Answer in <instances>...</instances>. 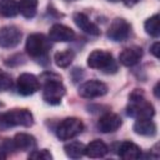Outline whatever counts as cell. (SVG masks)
<instances>
[{
	"mask_svg": "<svg viewBox=\"0 0 160 160\" xmlns=\"http://www.w3.org/2000/svg\"><path fill=\"white\" fill-rule=\"evenodd\" d=\"M134 131L142 136H154L156 134V125L150 119H141L134 124Z\"/></svg>",
	"mask_w": 160,
	"mask_h": 160,
	"instance_id": "cell-18",
	"label": "cell"
},
{
	"mask_svg": "<svg viewBox=\"0 0 160 160\" xmlns=\"http://www.w3.org/2000/svg\"><path fill=\"white\" fill-rule=\"evenodd\" d=\"M72 19H74V22L76 24V26L80 28L84 32H86V34H89V35H95V36L100 34L99 28H98L92 21H90V19H89L85 14H82V12H76V14H74Z\"/></svg>",
	"mask_w": 160,
	"mask_h": 160,
	"instance_id": "cell-14",
	"label": "cell"
},
{
	"mask_svg": "<svg viewBox=\"0 0 160 160\" xmlns=\"http://www.w3.org/2000/svg\"><path fill=\"white\" fill-rule=\"evenodd\" d=\"M29 159H36V160H51L52 155L48 150H35L29 155Z\"/></svg>",
	"mask_w": 160,
	"mask_h": 160,
	"instance_id": "cell-24",
	"label": "cell"
},
{
	"mask_svg": "<svg viewBox=\"0 0 160 160\" xmlns=\"http://www.w3.org/2000/svg\"><path fill=\"white\" fill-rule=\"evenodd\" d=\"M45 84L42 88V99L50 105L60 104L62 96L65 95V86L61 82V79L56 75L51 79H44Z\"/></svg>",
	"mask_w": 160,
	"mask_h": 160,
	"instance_id": "cell-4",
	"label": "cell"
},
{
	"mask_svg": "<svg viewBox=\"0 0 160 160\" xmlns=\"http://www.w3.org/2000/svg\"><path fill=\"white\" fill-rule=\"evenodd\" d=\"M119 155L125 160H134L141 156V150L136 144L131 141H124L119 148Z\"/></svg>",
	"mask_w": 160,
	"mask_h": 160,
	"instance_id": "cell-17",
	"label": "cell"
},
{
	"mask_svg": "<svg viewBox=\"0 0 160 160\" xmlns=\"http://www.w3.org/2000/svg\"><path fill=\"white\" fill-rule=\"evenodd\" d=\"M108 92V85L99 80H89L80 85L79 95L85 99H94L102 96Z\"/></svg>",
	"mask_w": 160,
	"mask_h": 160,
	"instance_id": "cell-7",
	"label": "cell"
},
{
	"mask_svg": "<svg viewBox=\"0 0 160 160\" xmlns=\"http://www.w3.org/2000/svg\"><path fill=\"white\" fill-rule=\"evenodd\" d=\"M140 0H122V2L126 5V6H134L135 4H138Z\"/></svg>",
	"mask_w": 160,
	"mask_h": 160,
	"instance_id": "cell-27",
	"label": "cell"
},
{
	"mask_svg": "<svg viewBox=\"0 0 160 160\" xmlns=\"http://www.w3.org/2000/svg\"><path fill=\"white\" fill-rule=\"evenodd\" d=\"M129 105L126 108V112L129 116L141 120V119H151L155 114L154 106L142 96L141 92L134 91L129 96Z\"/></svg>",
	"mask_w": 160,
	"mask_h": 160,
	"instance_id": "cell-1",
	"label": "cell"
},
{
	"mask_svg": "<svg viewBox=\"0 0 160 160\" xmlns=\"http://www.w3.org/2000/svg\"><path fill=\"white\" fill-rule=\"evenodd\" d=\"M109 1H112V2H115V1H118V0H109Z\"/></svg>",
	"mask_w": 160,
	"mask_h": 160,
	"instance_id": "cell-29",
	"label": "cell"
},
{
	"mask_svg": "<svg viewBox=\"0 0 160 160\" xmlns=\"http://www.w3.org/2000/svg\"><path fill=\"white\" fill-rule=\"evenodd\" d=\"M5 158H6V155L0 150V160H1V159H5Z\"/></svg>",
	"mask_w": 160,
	"mask_h": 160,
	"instance_id": "cell-28",
	"label": "cell"
},
{
	"mask_svg": "<svg viewBox=\"0 0 160 160\" xmlns=\"http://www.w3.org/2000/svg\"><path fill=\"white\" fill-rule=\"evenodd\" d=\"M15 149L16 150H21V151H26V150H32L36 145L35 142V138L32 135L25 134V132H19L14 136L12 139Z\"/></svg>",
	"mask_w": 160,
	"mask_h": 160,
	"instance_id": "cell-16",
	"label": "cell"
},
{
	"mask_svg": "<svg viewBox=\"0 0 160 160\" xmlns=\"http://www.w3.org/2000/svg\"><path fill=\"white\" fill-rule=\"evenodd\" d=\"M145 30L150 36H154V38L159 36L160 30H159V15L158 14L152 15L145 21Z\"/></svg>",
	"mask_w": 160,
	"mask_h": 160,
	"instance_id": "cell-23",
	"label": "cell"
},
{
	"mask_svg": "<svg viewBox=\"0 0 160 160\" xmlns=\"http://www.w3.org/2000/svg\"><path fill=\"white\" fill-rule=\"evenodd\" d=\"M38 0H20L18 2V8H19V12L26 18V19H31L35 16L36 14V9H38Z\"/></svg>",
	"mask_w": 160,
	"mask_h": 160,
	"instance_id": "cell-19",
	"label": "cell"
},
{
	"mask_svg": "<svg viewBox=\"0 0 160 160\" xmlns=\"http://www.w3.org/2000/svg\"><path fill=\"white\" fill-rule=\"evenodd\" d=\"M88 65L91 69H98L106 74H112L118 70V65L115 64L112 55L105 50H94L88 56Z\"/></svg>",
	"mask_w": 160,
	"mask_h": 160,
	"instance_id": "cell-3",
	"label": "cell"
},
{
	"mask_svg": "<svg viewBox=\"0 0 160 160\" xmlns=\"http://www.w3.org/2000/svg\"><path fill=\"white\" fill-rule=\"evenodd\" d=\"M12 85V81H11V76L4 71H0V91H4V90H8L10 89Z\"/></svg>",
	"mask_w": 160,
	"mask_h": 160,
	"instance_id": "cell-25",
	"label": "cell"
},
{
	"mask_svg": "<svg viewBox=\"0 0 160 160\" xmlns=\"http://www.w3.org/2000/svg\"><path fill=\"white\" fill-rule=\"evenodd\" d=\"M21 40V31L14 25L2 26L0 29V46L11 49L15 48Z\"/></svg>",
	"mask_w": 160,
	"mask_h": 160,
	"instance_id": "cell-9",
	"label": "cell"
},
{
	"mask_svg": "<svg viewBox=\"0 0 160 160\" xmlns=\"http://www.w3.org/2000/svg\"><path fill=\"white\" fill-rule=\"evenodd\" d=\"M130 30H131L130 24L125 19L118 18L111 22L108 30V36L114 41H124L130 35Z\"/></svg>",
	"mask_w": 160,
	"mask_h": 160,
	"instance_id": "cell-10",
	"label": "cell"
},
{
	"mask_svg": "<svg viewBox=\"0 0 160 160\" xmlns=\"http://www.w3.org/2000/svg\"><path fill=\"white\" fill-rule=\"evenodd\" d=\"M50 41L42 34H31L26 40V52L32 58H42L50 50Z\"/></svg>",
	"mask_w": 160,
	"mask_h": 160,
	"instance_id": "cell-5",
	"label": "cell"
},
{
	"mask_svg": "<svg viewBox=\"0 0 160 160\" xmlns=\"http://www.w3.org/2000/svg\"><path fill=\"white\" fill-rule=\"evenodd\" d=\"M16 88H18L19 94H21L24 96H29L40 89V82L35 75L24 72V74L19 75V78L16 80Z\"/></svg>",
	"mask_w": 160,
	"mask_h": 160,
	"instance_id": "cell-8",
	"label": "cell"
},
{
	"mask_svg": "<svg viewBox=\"0 0 160 160\" xmlns=\"http://www.w3.org/2000/svg\"><path fill=\"white\" fill-rule=\"evenodd\" d=\"M19 12L18 2L15 0H0V14L5 18H14Z\"/></svg>",
	"mask_w": 160,
	"mask_h": 160,
	"instance_id": "cell-21",
	"label": "cell"
},
{
	"mask_svg": "<svg viewBox=\"0 0 160 160\" xmlns=\"http://www.w3.org/2000/svg\"><path fill=\"white\" fill-rule=\"evenodd\" d=\"M141 56H142L141 48H139V46H131V48L124 49L120 52L119 60L125 66H134L135 64H138L140 61Z\"/></svg>",
	"mask_w": 160,
	"mask_h": 160,
	"instance_id": "cell-13",
	"label": "cell"
},
{
	"mask_svg": "<svg viewBox=\"0 0 160 160\" xmlns=\"http://www.w3.org/2000/svg\"><path fill=\"white\" fill-rule=\"evenodd\" d=\"M159 48H160V44H159V41H156V42H154L152 44V46H151V52H152V55L155 56V58H159Z\"/></svg>",
	"mask_w": 160,
	"mask_h": 160,
	"instance_id": "cell-26",
	"label": "cell"
},
{
	"mask_svg": "<svg viewBox=\"0 0 160 160\" xmlns=\"http://www.w3.org/2000/svg\"><path fill=\"white\" fill-rule=\"evenodd\" d=\"M84 129V124L80 119L78 118H66L64 119L58 129H56V135L60 140H70L79 135Z\"/></svg>",
	"mask_w": 160,
	"mask_h": 160,
	"instance_id": "cell-6",
	"label": "cell"
},
{
	"mask_svg": "<svg viewBox=\"0 0 160 160\" xmlns=\"http://www.w3.org/2000/svg\"><path fill=\"white\" fill-rule=\"evenodd\" d=\"M74 58H75V54L72 50H64L55 54L54 61L59 68H66L72 62Z\"/></svg>",
	"mask_w": 160,
	"mask_h": 160,
	"instance_id": "cell-22",
	"label": "cell"
},
{
	"mask_svg": "<svg viewBox=\"0 0 160 160\" xmlns=\"http://www.w3.org/2000/svg\"><path fill=\"white\" fill-rule=\"evenodd\" d=\"M109 149L106 146V144L101 140H94L91 141L90 144H88L85 146V150H84V154L89 158H92V159H96V158H102L108 154Z\"/></svg>",
	"mask_w": 160,
	"mask_h": 160,
	"instance_id": "cell-15",
	"label": "cell"
},
{
	"mask_svg": "<svg viewBox=\"0 0 160 160\" xmlns=\"http://www.w3.org/2000/svg\"><path fill=\"white\" fill-rule=\"evenodd\" d=\"M75 38V32L69 26L62 24H54L49 30V39L58 42H68L72 41Z\"/></svg>",
	"mask_w": 160,
	"mask_h": 160,
	"instance_id": "cell-11",
	"label": "cell"
},
{
	"mask_svg": "<svg viewBox=\"0 0 160 160\" xmlns=\"http://www.w3.org/2000/svg\"><path fill=\"white\" fill-rule=\"evenodd\" d=\"M121 126V118L118 114L108 112L98 121V129L101 132H114Z\"/></svg>",
	"mask_w": 160,
	"mask_h": 160,
	"instance_id": "cell-12",
	"label": "cell"
},
{
	"mask_svg": "<svg viewBox=\"0 0 160 160\" xmlns=\"http://www.w3.org/2000/svg\"><path fill=\"white\" fill-rule=\"evenodd\" d=\"M34 124L32 114L28 109H12L0 115V126H31Z\"/></svg>",
	"mask_w": 160,
	"mask_h": 160,
	"instance_id": "cell-2",
	"label": "cell"
},
{
	"mask_svg": "<svg viewBox=\"0 0 160 160\" xmlns=\"http://www.w3.org/2000/svg\"><path fill=\"white\" fill-rule=\"evenodd\" d=\"M66 1H72V0H66Z\"/></svg>",
	"mask_w": 160,
	"mask_h": 160,
	"instance_id": "cell-30",
	"label": "cell"
},
{
	"mask_svg": "<svg viewBox=\"0 0 160 160\" xmlns=\"http://www.w3.org/2000/svg\"><path fill=\"white\" fill-rule=\"evenodd\" d=\"M64 150L70 159H80L84 155L85 146L80 141H71L64 146Z\"/></svg>",
	"mask_w": 160,
	"mask_h": 160,
	"instance_id": "cell-20",
	"label": "cell"
}]
</instances>
